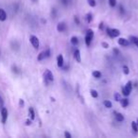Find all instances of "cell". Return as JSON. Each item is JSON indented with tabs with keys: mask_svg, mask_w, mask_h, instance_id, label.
Wrapping results in <instances>:
<instances>
[{
	"mask_svg": "<svg viewBox=\"0 0 138 138\" xmlns=\"http://www.w3.org/2000/svg\"><path fill=\"white\" fill-rule=\"evenodd\" d=\"M93 37H94V31L92 29H88L86 31V35H85V44H86V46H90L91 42L93 40Z\"/></svg>",
	"mask_w": 138,
	"mask_h": 138,
	"instance_id": "obj_1",
	"label": "cell"
},
{
	"mask_svg": "<svg viewBox=\"0 0 138 138\" xmlns=\"http://www.w3.org/2000/svg\"><path fill=\"white\" fill-rule=\"evenodd\" d=\"M107 34H108L111 38H115L120 34V32H119V30L116 29V28H109V27H108V28H107Z\"/></svg>",
	"mask_w": 138,
	"mask_h": 138,
	"instance_id": "obj_2",
	"label": "cell"
},
{
	"mask_svg": "<svg viewBox=\"0 0 138 138\" xmlns=\"http://www.w3.org/2000/svg\"><path fill=\"white\" fill-rule=\"evenodd\" d=\"M44 78H45V80H46V82H48V81H53V80H54L52 72H51L50 70H48V69H46V70L45 71V73H44Z\"/></svg>",
	"mask_w": 138,
	"mask_h": 138,
	"instance_id": "obj_3",
	"label": "cell"
},
{
	"mask_svg": "<svg viewBox=\"0 0 138 138\" xmlns=\"http://www.w3.org/2000/svg\"><path fill=\"white\" fill-rule=\"evenodd\" d=\"M29 41L31 43L32 46L35 48V49H38V48H39V40H38V38L36 37V36L31 35L30 38H29Z\"/></svg>",
	"mask_w": 138,
	"mask_h": 138,
	"instance_id": "obj_4",
	"label": "cell"
},
{
	"mask_svg": "<svg viewBox=\"0 0 138 138\" xmlns=\"http://www.w3.org/2000/svg\"><path fill=\"white\" fill-rule=\"evenodd\" d=\"M1 116H2V123L5 124L7 118H8V110L5 107H2V109H1Z\"/></svg>",
	"mask_w": 138,
	"mask_h": 138,
	"instance_id": "obj_5",
	"label": "cell"
},
{
	"mask_svg": "<svg viewBox=\"0 0 138 138\" xmlns=\"http://www.w3.org/2000/svg\"><path fill=\"white\" fill-rule=\"evenodd\" d=\"M118 44H119L120 46H130V42H129V40H127V39H124V38H120V39H118Z\"/></svg>",
	"mask_w": 138,
	"mask_h": 138,
	"instance_id": "obj_6",
	"label": "cell"
},
{
	"mask_svg": "<svg viewBox=\"0 0 138 138\" xmlns=\"http://www.w3.org/2000/svg\"><path fill=\"white\" fill-rule=\"evenodd\" d=\"M57 64H58L59 67H63L64 66V57L61 54L57 57Z\"/></svg>",
	"mask_w": 138,
	"mask_h": 138,
	"instance_id": "obj_7",
	"label": "cell"
},
{
	"mask_svg": "<svg viewBox=\"0 0 138 138\" xmlns=\"http://www.w3.org/2000/svg\"><path fill=\"white\" fill-rule=\"evenodd\" d=\"M7 19V13L3 9H0V21H5Z\"/></svg>",
	"mask_w": 138,
	"mask_h": 138,
	"instance_id": "obj_8",
	"label": "cell"
},
{
	"mask_svg": "<svg viewBox=\"0 0 138 138\" xmlns=\"http://www.w3.org/2000/svg\"><path fill=\"white\" fill-rule=\"evenodd\" d=\"M57 30L59 32H63L64 30H65V24L64 23H59L57 26Z\"/></svg>",
	"mask_w": 138,
	"mask_h": 138,
	"instance_id": "obj_9",
	"label": "cell"
},
{
	"mask_svg": "<svg viewBox=\"0 0 138 138\" xmlns=\"http://www.w3.org/2000/svg\"><path fill=\"white\" fill-rule=\"evenodd\" d=\"M74 56H75V59H76V61H77L78 63H80L81 59H80V50H79V49L75 50Z\"/></svg>",
	"mask_w": 138,
	"mask_h": 138,
	"instance_id": "obj_10",
	"label": "cell"
},
{
	"mask_svg": "<svg viewBox=\"0 0 138 138\" xmlns=\"http://www.w3.org/2000/svg\"><path fill=\"white\" fill-rule=\"evenodd\" d=\"M115 119H116L117 121H119V122H122L123 120H124V115H123L122 114H120V113H116L115 114Z\"/></svg>",
	"mask_w": 138,
	"mask_h": 138,
	"instance_id": "obj_11",
	"label": "cell"
},
{
	"mask_svg": "<svg viewBox=\"0 0 138 138\" xmlns=\"http://www.w3.org/2000/svg\"><path fill=\"white\" fill-rule=\"evenodd\" d=\"M45 58H46V52H45V51H43V52H41V53L38 55L37 60L38 61H42V60H44Z\"/></svg>",
	"mask_w": 138,
	"mask_h": 138,
	"instance_id": "obj_12",
	"label": "cell"
},
{
	"mask_svg": "<svg viewBox=\"0 0 138 138\" xmlns=\"http://www.w3.org/2000/svg\"><path fill=\"white\" fill-rule=\"evenodd\" d=\"M28 113H29V116H30V119H31V120H33V119L35 118V113H34L33 108H29Z\"/></svg>",
	"mask_w": 138,
	"mask_h": 138,
	"instance_id": "obj_13",
	"label": "cell"
},
{
	"mask_svg": "<svg viewBox=\"0 0 138 138\" xmlns=\"http://www.w3.org/2000/svg\"><path fill=\"white\" fill-rule=\"evenodd\" d=\"M71 44L73 46H77L79 44V39L76 37V36H73V37L71 38Z\"/></svg>",
	"mask_w": 138,
	"mask_h": 138,
	"instance_id": "obj_14",
	"label": "cell"
},
{
	"mask_svg": "<svg viewBox=\"0 0 138 138\" xmlns=\"http://www.w3.org/2000/svg\"><path fill=\"white\" fill-rule=\"evenodd\" d=\"M120 102H121V106L124 107V108H125V107H127L128 105H129V100H128L127 98H124V99L121 98Z\"/></svg>",
	"mask_w": 138,
	"mask_h": 138,
	"instance_id": "obj_15",
	"label": "cell"
},
{
	"mask_svg": "<svg viewBox=\"0 0 138 138\" xmlns=\"http://www.w3.org/2000/svg\"><path fill=\"white\" fill-rule=\"evenodd\" d=\"M130 38H131L132 42H133V44H134V45H135V46H136L138 47V38L135 37V36H131Z\"/></svg>",
	"mask_w": 138,
	"mask_h": 138,
	"instance_id": "obj_16",
	"label": "cell"
},
{
	"mask_svg": "<svg viewBox=\"0 0 138 138\" xmlns=\"http://www.w3.org/2000/svg\"><path fill=\"white\" fill-rule=\"evenodd\" d=\"M130 93H131V91L128 90L126 87H123V88H122V94H123V95H124L125 96H129V95H130Z\"/></svg>",
	"mask_w": 138,
	"mask_h": 138,
	"instance_id": "obj_17",
	"label": "cell"
},
{
	"mask_svg": "<svg viewBox=\"0 0 138 138\" xmlns=\"http://www.w3.org/2000/svg\"><path fill=\"white\" fill-rule=\"evenodd\" d=\"M93 76H94L96 79H99V78L101 77V73L99 72V71L96 70V71H94V72H93Z\"/></svg>",
	"mask_w": 138,
	"mask_h": 138,
	"instance_id": "obj_18",
	"label": "cell"
},
{
	"mask_svg": "<svg viewBox=\"0 0 138 138\" xmlns=\"http://www.w3.org/2000/svg\"><path fill=\"white\" fill-rule=\"evenodd\" d=\"M103 104L106 108H112V106H113V104H112V102L110 100H104Z\"/></svg>",
	"mask_w": 138,
	"mask_h": 138,
	"instance_id": "obj_19",
	"label": "cell"
},
{
	"mask_svg": "<svg viewBox=\"0 0 138 138\" xmlns=\"http://www.w3.org/2000/svg\"><path fill=\"white\" fill-rule=\"evenodd\" d=\"M132 128H133V130L136 133V132H138V125L136 122H132Z\"/></svg>",
	"mask_w": 138,
	"mask_h": 138,
	"instance_id": "obj_20",
	"label": "cell"
},
{
	"mask_svg": "<svg viewBox=\"0 0 138 138\" xmlns=\"http://www.w3.org/2000/svg\"><path fill=\"white\" fill-rule=\"evenodd\" d=\"M90 93H91V96H93V97H97L98 96V94H97V92H96V90H94V89H92V90L90 91Z\"/></svg>",
	"mask_w": 138,
	"mask_h": 138,
	"instance_id": "obj_21",
	"label": "cell"
},
{
	"mask_svg": "<svg viewBox=\"0 0 138 138\" xmlns=\"http://www.w3.org/2000/svg\"><path fill=\"white\" fill-rule=\"evenodd\" d=\"M132 81H128L127 82V84H126V86H125V87H126V88H127L128 90L129 91H131V92H132V88H133V86H132Z\"/></svg>",
	"mask_w": 138,
	"mask_h": 138,
	"instance_id": "obj_22",
	"label": "cell"
},
{
	"mask_svg": "<svg viewBox=\"0 0 138 138\" xmlns=\"http://www.w3.org/2000/svg\"><path fill=\"white\" fill-rule=\"evenodd\" d=\"M123 73L125 75H128L130 73V70H129V67H128L127 65H124L123 66Z\"/></svg>",
	"mask_w": 138,
	"mask_h": 138,
	"instance_id": "obj_23",
	"label": "cell"
},
{
	"mask_svg": "<svg viewBox=\"0 0 138 138\" xmlns=\"http://www.w3.org/2000/svg\"><path fill=\"white\" fill-rule=\"evenodd\" d=\"M92 19H93V16H92V13H87V15H86V20H87V22L88 23H90L91 21H92Z\"/></svg>",
	"mask_w": 138,
	"mask_h": 138,
	"instance_id": "obj_24",
	"label": "cell"
},
{
	"mask_svg": "<svg viewBox=\"0 0 138 138\" xmlns=\"http://www.w3.org/2000/svg\"><path fill=\"white\" fill-rule=\"evenodd\" d=\"M114 97H115V101H120L121 100V96H120V95H119L118 93H115V96H114Z\"/></svg>",
	"mask_w": 138,
	"mask_h": 138,
	"instance_id": "obj_25",
	"label": "cell"
},
{
	"mask_svg": "<svg viewBox=\"0 0 138 138\" xmlns=\"http://www.w3.org/2000/svg\"><path fill=\"white\" fill-rule=\"evenodd\" d=\"M109 5L111 6L112 8L115 7V5H116V0H109Z\"/></svg>",
	"mask_w": 138,
	"mask_h": 138,
	"instance_id": "obj_26",
	"label": "cell"
},
{
	"mask_svg": "<svg viewBox=\"0 0 138 138\" xmlns=\"http://www.w3.org/2000/svg\"><path fill=\"white\" fill-rule=\"evenodd\" d=\"M88 4H89L91 7H96V0H88Z\"/></svg>",
	"mask_w": 138,
	"mask_h": 138,
	"instance_id": "obj_27",
	"label": "cell"
},
{
	"mask_svg": "<svg viewBox=\"0 0 138 138\" xmlns=\"http://www.w3.org/2000/svg\"><path fill=\"white\" fill-rule=\"evenodd\" d=\"M101 46H103L104 48H108V47H109V45H108L107 43H105V42L101 43Z\"/></svg>",
	"mask_w": 138,
	"mask_h": 138,
	"instance_id": "obj_28",
	"label": "cell"
},
{
	"mask_svg": "<svg viewBox=\"0 0 138 138\" xmlns=\"http://www.w3.org/2000/svg\"><path fill=\"white\" fill-rule=\"evenodd\" d=\"M64 136L66 138H71V134H70L68 132H65V133H64Z\"/></svg>",
	"mask_w": 138,
	"mask_h": 138,
	"instance_id": "obj_29",
	"label": "cell"
},
{
	"mask_svg": "<svg viewBox=\"0 0 138 138\" xmlns=\"http://www.w3.org/2000/svg\"><path fill=\"white\" fill-rule=\"evenodd\" d=\"M74 19H75V22H76V24H77V25H79V24H80V20L78 19V17H77V16H75Z\"/></svg>",
	"mask_w": 138,
	"mask_h": 138,
	"instance_id": "obj_30",
	"label": "cell"
},
{
	"mask_svg": "<svg viewBox=\"0 0 138 138\" xmlns=\"http://www.w3.org/2000/svg\"><path fill=\"white\" fill-rule=\"evenodd\" d=\"M3 103H4V101H3V98L1 97V96H0V107L3 106Z\"/></svg>",
	"mask_w": 138,
	"mask_h": 138,
	"instance_id": "obj_31",
	"label": "cell"
},
{
	"mask_svg": "<svg viewBox=\"0 0 138 138\" xmlns=\"http://www.w3.org/2000/svg\"><path fill=\"white\" fill-rule=\"evenodd\" d=\"M114 53H115V54H119V51H118V49L115 48V49H114Z\"/></svg>",
	"mask_w": 138,
	"mask_h": 138,
	"instance_id": "obj_32",
	"label": "cell"
},
{
	"mask_svg": "<svg viewBox=\"0 0 138 138\" xmlns=\"http://www.w3.org/2000/svg\"><path fill=\"white\" fill-rule=\"evenodd\" d=\"M30 124H31V121H30V120H27V121H26V125L28 126V125H30Z\"/></svg>",
	"mask_w": 138,
	"mask_h": 138,
	"instance_id": "obj_33",
	"label": "cell"
},
{
	"mask_svg": "<svg viewBox=\"0 0 138 138\" xmlns=\"http://www.w3.org/2000/svg\"><path fill=\"white\" fill-rule=\"evenodd\" d=\"M19 103H20V106H23V105H24V101H23V99H20Z\"/></svg>",
	"mask_w": 138,
	"mask_h": 138,
	"instance_id": "obj_34",
	"label": "cell"
},
{
	"mask_svg": "<svg viewBox=\"0 0 138 138\" xmlns=\"http://www.w3.org/2000/svg\"><path fill=\"white\" fill-rule=\"evenodd\" d=\"M62 2H63V4H64V5L67 4V0H62Z\"/></svg>",
	"mask_w": 138,
	"mask_h": 138,
	"instance_id": "obj_35",
	"label": "cell"
},
{
	"mask_svg": "<svg viewBox=\"0 0 138 138\" xmlns=\"http://www.w3.org/2000/svg\"><path fill=\"white\" fill-rule=\"evenodd\" d=\"M99 28H100V29H102V28H103V24H102V23H100V24H99Z\"/></svg>",
	"mask_w": 138,
	"mask_h": 138,
	"instance_id": "obj_36",
	"label": "cell"
},
{
	"mask_svg": "<svg viewBox=\"0 0 138 138\" xmlns=\"http://www.w3.org/2000/svg\"><path fill=\"white\" fill-rule=\"evenodd\" d=\"M136 123H137V125H138V120H137V122H136Z\"/></svg>",
	"mask_w": 138,
	"mask_h": 138,
	"instance_id": "obj_37",
	"label": "cell"
}]
</instances>
